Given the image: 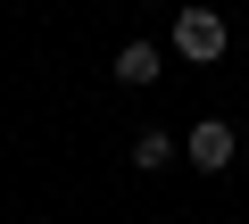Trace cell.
Masks as SVG:
<instances>
[{
  "label": "cell",
  "mask_w": 249,
  "mask_h": 224,
  "mask_svg": "<svg viewBox=\"0 0 249 224\" xmlns=\"http://www.w3.org/2000/svg\"><path fill=\"white\" fill-rule=\"evenodd\" d=\"M232 50V25L216 17V9H183L175 17V58H191V67H216Z\"/></svg>",
  "instance_id": "cell-1"
},
{
  "label": "cell",
  "mask_w": 249,
  "mask_h": 224,
  "mask_svg": "<svg viewBox=\"0 0 249 224\" xmlns=\"http://www.w3.org/2000/svg\"><path fill=\"white\" fill-rule=\"evenodd\" d=\"M183 158H191L199 174H224V166H232V125H224V117H208V125H191V141H183Z\"/></svg>",
  "instance_id": "cell-2"
},
{
  "label": "cell",
  "mask_w": 249,
  "mask_h": 224,
  "mask_svg": "<svg viewBox=\"0 0 249 224\" xmlns=\"http://www.w3.org/2000/svg\"><path fill=\"white\" fill-rule=\"evenodd\" d=\"M158 75H166V50H158V42H124V50H116V83H133V91H150Z\"/></svg>",
  "instance_id": "cell-3"
},
{
  "label": "cell",
  "mask_w": 249,
  "mask_h": 224,
  "mask_svg": "<svg viewBox=\"0 0 249 224\" xmlns=\"http://www.w3.org/2000/svg\"><path fill=\"white\" fill-rule=\"evenodd\" d=\"M175 150H183V141H166L158 125H150V133H133V166H142V174H158V166H166Z\"/></svg>",
  "instance_id": "cell-4"
}]
</instances>
